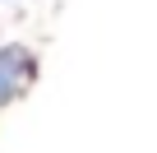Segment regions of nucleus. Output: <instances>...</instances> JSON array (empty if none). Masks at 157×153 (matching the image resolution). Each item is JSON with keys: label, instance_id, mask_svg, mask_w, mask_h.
<instances>
[{"label": "nucleus", "instance_id": "obj_1", "mask_svg": "<svg viewBox=\"0 0 157 153\" xmlns=\"http://www.w3.org/2000/svg\"><path fill=\"white\" fill-rule=\"evenodd\" d=\"M28 74H33V56L23 46H0V102L14 98Z\"/></svg>", "mask_w": 157, "mask_h": 153}, {"label": "nucleus", "instance_id": "obj_2", "mask_svg": "<svg viewBox=\"0 0 157 153\" xmlns=\"http://www.w3.org/2000/svg\"><path fill=\"white\" fill-rule=\"evenodd\" d=\"M0 5H5V0H0Z\"/></svg>", "mask_w": 157, "mask_h": 153}]
</instances>
